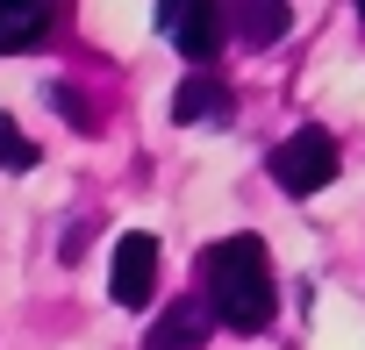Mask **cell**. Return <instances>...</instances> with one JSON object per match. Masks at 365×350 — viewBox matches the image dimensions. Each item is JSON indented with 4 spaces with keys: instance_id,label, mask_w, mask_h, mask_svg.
<instances>
[{
    "instance_id": "8",
    "label": "cell",
    "mask_w": 365,
    "mask_h": 350,
    "mask_svg": "<svg viewBox=\"0 0 365 350\" xmlns=\"http://www.w3.org/2000/svg\"><path fill=\"white\" fill-rule=\"evenodd\" d=\"M230 15V29H244V43H279L287 36V8H258V0H251V8H222Z\"/></svg>"
},
{
    "instance_id": "4",
    "label": "cell",
    "mask_w": 365,
    "mask_h": 350,
    "mask_svg": "<svg viewBox=\"0 0 365 350\" xmlns=\"http://www.w3.org/2000/svg\"><path fill=\"white\" fill-rule=\"evenodd\" d=\"M108 293H115V307H150V293H158V236L129 229V236L115 243V272H108Z\"/></svg>"
},
{
    "instance_id": "6",
    "label": "cell",
    "mask_w": 365,
    "mask_h": 350,
    "mask_svg": "<svg viewBox=\"0 0 365 350\" xmlns=\"http://www.w3.org/2000/svg\"><path fill=\"white\" fill-rule=\"evenodd\" d=\"M172 115H179V122H230L237 100H230L222 79H187V86L172 93Z\"/></svg>"
},
{
    "instance_id": "3",
    "label": "cell",
    "mask_w": 365,
    "mask_h": 350,
    "mask_svg": "<svg viewBox=\"0 0 365 350\" xmlns=\"http://www.w3.org/2000/svg\"><path fill=\"white\" fill-rule=\"evenodd\" d=\"M158 36H172L179 58L208 65V58L230 43V15L208 8V0H158Z\"/></svg>"
},
{
    "instance_id": "1",
    "label": "cell",
    "mask_w": 365,
    "mask_h": 350,
    "mask_svg": "<svg viewBox=\"0 0 365 350\" xmlns=\"http://www.w3.org/2000/svg\"><path fill=\"white\" fill-rule=\"evenodd\" d=\"M201 286H208V307L215 322L258 336L272 322V265H265V243L258 236H222L201 250Z\"/></svg>"
},
{
    "instance_id": "2",
    "label": "cell",
    "mask_w": 365,
    "mask_h": 350,
    "mask_svg": "<svg viewBox=\"0 0 365 350\" xmlns=\"http://www.w3.org/2000/svg\"><path fill=\"white\" fill-rule=\"evenodd\" d=\"M336 136L329 129H294L279 150H272V179L294 193V201H308V193H322L329 179H336Z\"/></svg>"
},
{
    "instance_id": "10",
    "label": "cell",
    "mask_w": 365,
    "mask_h": 350,
    "mask_svg": "<svg viewBox=\"0 0 365 350\" xmlns=\"http://www.w3.org/2000/svg\"><path fill=\"white\" fill-rule=\"evenodd\" d=\"M58 107H65V122H79V129H93V107L79 100V86H58Z\"/></svg>"
},
{
    "instance_id": "7",
    "label": "cell",
    "mask_w": 365,
    "mask_h": 350,
    "mask_svg": "<svg viewBox=\"0 0 365 350\" xmlns=\"http://www.w3.org/2000/svg\"><path fill=\"white\" fill-rule=\"evenodd\" d=\"M51 29V8H29V0H0V51H29Z\"/></svg>"
},
{
    "instance_id": "9",
    "label": "cell",
    "mask_w": 365,
    "mask_h": 350,
    "mask_svg": "<svg viewBox=\"0 0 365 350\" xmlns=\"http://www.w3.org/2000/svg\"><path fill=\"white\" fill-rule=\"evenodd\" d=\"M29 164H36V143H29L8 115H0V171H29Z\"/></svg>"
},
{
    "instance_id": "11",
    "label": "cell",
    "mask_w": 365,
    "mask_h": 350,
    "mask_svg": "<svg viewBox=\"0 0 365 350\" xmlns=\"http://www.w3.org/2000/svg\"><path fill=\"white\" fill-rule=\"evenodd\" d=\"M358 22H365V0H358Z\"/></svg>"
},
{
    "instance_id": "5",
    "label": "cell",
    "mask_w": 365,
    "mask_h": 350,
    "mask_svg": "<svg viewBox=\"0 0 365 350\" xmlns=\"http://www.w3.org/2000/svg\"><path fill=\"white\" fill-rule=\"evenodd\" d=\"M208 329H215V314H208V300H172L158 322H150V336H143V350H201L208 343Z\"/></svg>"
}]
</instances>
